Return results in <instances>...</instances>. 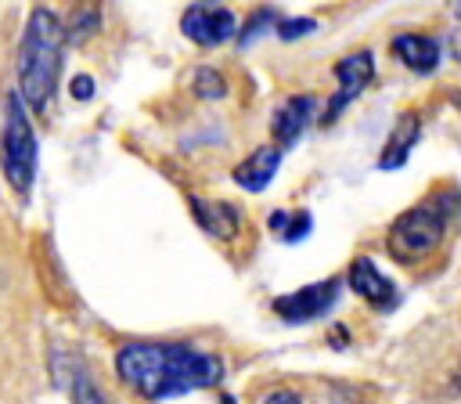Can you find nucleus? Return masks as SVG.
Returning a JSON list of instances; mask_svg holds the SVG:
<instances>
[{
    "instance_id": "f257e3e1",
    "label": "nucleus",
    "mask_w": 461,
    "mask_h": 404,
    "mask_svg": "<svg viewBox=\"0 0 461 404\" xmlns=\"http://www.w3.org/2000/svg\"><path fill=\"white\" fill-rule=\"evenodd\" d=\"M116 375L144 400H170L223 382V361L213 350L166 339H130L116 350Z\"/></svg>"
},
{
    "instance_id": "f03ea898",
    "label": "nucleus",
    "mask_w": 461,
    "mask_h": 404,
    "mask_svg": "<svg viewBox=\"0 0 461 404\" xmlns=\"http://www.w3.org/2000/svg\"><path fill=\"white\" fill-rule=\"evenodd\" d=\"M65 44H69L65 22L51 8H33L22 30V40H19V55H15L19 94L30 112H44L51 98L58 94Z\"/></svg>"
},
{
    "instance_id": "7ed1b4c3",
    "label": "nucleus",
    "mask_w": 461,
    "mask_h": 404,
    "mask_svg": "<svg viewBox=\"0 0 461 404\" xmlns=\"http://www.w3.org/2000/svg\"><path fill=\"white\" fill-rule=\"evenodd\" d=\"M454 198L457 191H443V195H432L425 202H414L411 210H404L389 232H386V253L400 264V268H414L422 260H429L443 235H447V224H450V214H454Z\"/></svg>"
},
{
    "instance_id": "20e7f679",
    "label": "nucleus",
    "mask_w": 461,
    "mask_h": 404,
    "mask_svg": "<svg viewBox=\"0 0 461 404\" xmlns=\"http://www.w3.org/2000/svg\"><path fill=\"white\" fill-rule=\"evenodd\" d=\"M37 130L19 91L4 98V134H0V170L8 188L26 202L37 184Z\"/></svg>"
},
{
    "instance_id": "39448f33",
    "label": "nucleus",
    "mask_w": 461,
    "mask_h": 404,
    "mask_svg": "<svg viewBox=\"0 0 461 404\" xmlns=\"http://www.w3.org/2000/svg\"><path fill=\"white\" fill-rule=\"evenodd\" d=\"M332 73H335V80H339V91L325 101V109H321V127H332V123L361 98V91L375 80V55H371L368 48H361V51H353V55H343Z\"/></svg>"
},
{
    "instance_id": "423d86ee",
    "label": "nucleus",
    "mask_w": 461,
    "mask_h": 404,
    "mask_svg": "<svg viewBox=\"0 0 461 404\" xmlns=\"http://www.w3.org/2000/svg\"><path fill=\"white\" fill-rule=\"evenodd\" d=\"M339 293H343V278H325V282H310L296 293H285L271 303V311L285 321V325H307V321H317L325 318L335 303H339Z\"/></svg>"
},
{
    "instance_id": "0eeeda50",
    "label": "nucleus",
    "mask_w": 461,
    "mask_h": 404,
    "mask_svg": "<svg viewBox=\"0 0 461 404\" xmlns=\"http://www.w3.org/2000/svg\"><path fill=\"white\" fill-rule=\"evenodd\" d=\"M239 15L223 4H187L180 15V33L198 48H220L239 37Z\"/></svg>"
},
{
    "instance_id": "6e6552de",
    "label": "nucleus",
    "mask_w": 461,
    "mask_h": 404,
    "mask_svg": "<svg viewBox=\"0 0 461 404\" xmlns=\"http://www.w3.org/2000/svg\"><path fill=\"white\" fill-rule=\"evenodd\" d=\"M346 285L353 289V296H361L368 307H375V311H393V307H400V289L393 285V278L389 275H382L378 271V264L371 260V257H353L350 260V268H346Z\"/></svg>"
},
{
    "instance_id": "1a4fd4ad",
    "label": "nucleus",
    "mask_w": 461,
    "mask_h": 404,
    "mask_svg": "<svg viewBox=\"0 0 461 404\" xmlns=\"http://www.w3.org/2000/svg\"><path fill=\"white\" fill-rule=\"evenodd\" d=\"M187 206L195 224L216 239V242H235L242 232V210L235 202H220V198H202V195H187Z\"/></svg>"
},
{
    "instance_id": "9d476101",
    "label": "nucleus",
    "mask_w": 461,
    "mask_h": 404,
    "mask_svg": "<svg viewBox=\"0 0 461 404\" xmlns=\"http://www.w3.org/2000/svg\"><path fill=\"white\" fill-rule=\"evenodd\" d=\"M314 116H317V98L314 94H292V98H285L274 109V116H271V137H274V145L282 152L292 148L303 137V130L314 123Z\"/></svg>"
},
{
    "instance_id": "9b49d317",
    "label": "nucleus",
    "mask_w": 461,
    "mask_h": 404,
    "mask_svg": "<svg viewBox=\"0 0 461 404\" xmlns=\"http://www.w3.org/2000/svg\"><path fill=\"white\" fill-rule=\"evenodd\" d=\"M51 368H55V379H58V390H65L73 397V404H109V397L101 393L94 372L76 357V354H55L51 357Z\"/></svg>"
},
{
    "instance_id": "f8f14e48",
    "label": "nucleus",
    "mask_w": 461,
    "mask_h": 404,
    "mask_svg": "<svg viewBox=\"0 0 461 404\" xmlns=\"http://www.w3.org/2000/svg\"><path fill=\"white\" fill-rule=\"evenodd\" d=\"M389 55L400 66H407L411 73H436V66H439V40L429 37V33L407 30V33H396L389 40Z\"/></svg>"
},
{
    "instance_id": "ddd939ff",
    "label": "nucleus",
    "mask_w": 461,
    "mask_h": 404,
    "mask_svg": "<svg viewBox=\"0 0 461 404\" xmlns=\"http://www.w3.org/2000/svg\"><path fill=\"white\" fill-rule=\"evenodd\" d=\"M278 166H282V148L278 145H260L235 170H230V180H235L242 191H253L257 195V191H264L274 180Z\"/></svg>"
},
{
    "instance_id": "4468645a",
    "label": "nucleus",
    "mask_w": 461,
    "mask_h": 404,
    "mask_svg": "<svg viewBox=\"0 0 461 404\" xmlns=\"http://www.w3.org/2000/svg\"><path fill=\"white\" fill-rule=\"evenodd\" d=\"M418 137H422V116L418 112L396 116V123H393V130H389V137L378 152V170H400L407 162L411 148L418 145Z\"/></svg>"
},
{
    "instance_id": "2eb2a0df",
    "label": "nucleus",
    "mask_w": 461,
    "mask_h": 404,
    "mask_svg": "<svg viewBox=\"0 0 461 404\" xmlns=\"http://www.w3.org/2000/svg\"><path fill=\"white\" fill-rule=\"evenodd\" d=\"M267 228L282 242H303L314 232V217H310V210H274L267 217Z\"/></svg>"
},
{
    "instance_id": "dca6fc26",
    "label": "nucleus",
    "mask_w": 461,
    "mask_h": 404,
    "mask_svg": "<svg viewBox=\"0 0 461 404\" xmlns=\"http://www.w3.org/2000/svg\"><path fill=\"white\" fill-rule=\"evenodd\" d=\"M101 26V8L98 4H76V12L65 19V37L69 40H87Z\"/></svg>"
},
{
    "instance_id": "f3484780",
    "label": "nucleus",
    "mask_w": 461,
    "mask_h": 404,
    "mask_svg": "<svg viewBox=\"0 0 461 404\" xmlns=\"http://www.w3.org/2000/svg\"><path fill=\"white\" fill-rule=\"evenodd\" d=\"M191 94L216 101V98H223V94H227V80H223L213 66H198V69H195V76H191Z\"/></svg>"
},
{
    "instance_id": "a211bd4d",
    "label": "nucleus",
    "mask_w": 461,
    "mask_h": 404,
    "mask_svg": "<svg viewBox=\"0 0 461 404\" xmlns=\"http://www.w3.org/2000/svg\"><path fill=\"white\" fill-rule=\"evenodd\" d=\"M282 22V15L274 12V8H257L249 19H246V26L239 30V44H253L264 30H271V26H278Z\"/></svg>"
},
{
    "instance_id": "6ab92c4d",
    "label": "nucleus",
    "mask_w": 461,
    "mask_h": 404,
    "mask_svg": "<svg viewBox=\"0 0 461 404\" xmlns=\"http://www.w3.org/2000/svg\"><path fill=\"white\" fill-rule=\"evenodd\" d=\"M314 30H317L314 19H282V22H278V37H282V40H300V37H307V33H314Z\"/></svg>"
},
{
    "instance_id": "aec40b11",
    "label": "nucleus",
    "mask_w": 461,
    "mask_h": 404,
    "mask_svg": "<svg viewBox=\"0 0 461 404\" xmlns=\"http://www.w3.org/2000/svg\"><path fill=\"white\" fill-rule=\"evenodd\" d=\"M69 94H73L76 101L94 98V76H91V73H76V76L69 80Z\"/></svg>"
},
{
    "instance_id": "412c9836",
    "label": "nucleus",
    "mask_w": 461,
    "mask_h": 404,
    "mask_svg": "<svg viewBox=\"0 0 461 404\" xmlns=\"http://www.w3.org/2000/svg\"><path fill=\"white\" fill-rule=\"evenodd\" d=\"M260 404H307L303 400V393L300 390H289V386H278V390H271Z\"/></svg>"
},
{
    "instance_id": "4be33fe9",
    "label": "nucleus",
    "mask_w": 461,
    "mask_h": 404,
    "mask_svg": "<svg viewBox=\"0 0 461 404\" xmlns=\"http://www.w3.org/2000/svg\"><path fill=\"white\" fill-rule=\"evenodd\" d=\"M450 58H454V62L461 66V30H457V33L450 37Z\"/></svg>"
},
{
    "instance_id": "5701e85b",
    "label": "nucleus",
    "mask_w": 461,
    "mask_h": 404,
    "mask_svg": "<svg viewBox=\"0 0 461 404\" xmlns=\"http://www.w3.org/2000/svg\"><path fill=\"white\" fill-rule=\"evenodd\" d=\"M454 15H457V19H461V4H454Z\"/></svg>"
}]
</instances>
